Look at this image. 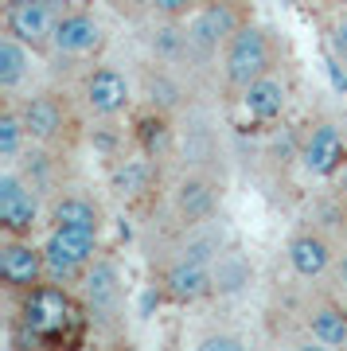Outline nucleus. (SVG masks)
I'll use <instances>...</instances> for the list:
<instances>
[{
    "mask_svg": "<svg viewBox=\"0 0 347 351\" xmlns=\"http://www.w3.org/2000/svg\"><path fill=\"white\" fill-rule=\"evenodd\" d=\"M16 106H20V117H24L32 145L59 149V152L75 149L78 110H75V98L71 94H62V90H24L16 98Z\"/></svg>",
    "mask_w": 347,
    "mask_h": 351,
    "instance_id": "7ed1b4c3",
    "label": "nucleus"
},
{
    "mask_svg": "<svg viewBox=\"0 0 347 351\" xmlns=\"http://www.w3.org/2000/svg\"><path fill=\"white\" fill-rule=\"evenodd\" d=\"M47 223H62V226H94L101 230L106 226V207L94 191L86 188H59L47 199Z\"/></svg>",
    "mask_w": 347,
    "mask_h": 351,
    "instance_id": "a211bd4d",
    "label": "nucleus"
},
{
    "mask_svg": "<svg viewBox=\"0 0 347 351\" xmlns=\"http://www.w3.org/2000/svg\"><path fill=\"white\" fill-rule=\"evenodd\" d=\"M129 141H133V149H141L145 156H152V160L164 164L176 152V121H172V113L145 106L141 113H133Z\"/></svg>",
    "mask_w": 347,
    "mask_h": 351,
    "instance_id": "6ab92c4d",
    "label": "nucleus"
},
{
    "mask_svg": "<svg viewBox=\"0 0 347 351\" xmlns=\"http://www.w3.org/2000/svg\"><path fill=\"white\" fill-rule=\"evenodd\" d=\"M250 0H203L195 12L187 16V32H191V47H195L199 63H219L223 47L235 39L242 24H250Z\"/></svg>",
    "mask_w": 347,
    "mask_h": 351,
    "instance_id": "423d86ee",
    "label": "nucleus"
},
{
    "mask_svg": "<svg viewBox=\"0 0 347 351\" xmlns=\"http://www.w3.org/2000/svg\"><path fill=\"white\" fill-rule=\"evenodd\" d=\"M82 304L90 313V328H110L113 320H121L125 313V274L113 254L101 250L94 262L86 265V274L78 281Z\"/></svg>",
    "mask_w": 347,
    "mask_h": 351,
    "instance_id": "1a4fd4ad",
    "label": "nucleus"
},
{
    "mask_svg": "<svg viewBox=\"0 0 347 351\" xmlns=\"http://www.w3.org/2000/svg\"><path fill=\"white\" fill-rule=\"evenodd\" d=\"M43 226H47V195L16 164H4L0 168V234L36 239Z\"/></svg>",
    "mask_w": 347,
    "mask_h": 351,
    "instance_id": "0eeeda50",
    "label": "nucleus"
},
{
    "mask_svg": "<svg viewBox=\"0 0 347 351\" xmlns=\"http://www.w3.org/2000/svg\"><path fill=\"white\" fill-rule=\"evenodd\" d=\"M47 281V254L43 242L27 239V234H0V285L12 297L36 289Z\"/></svg>",
    "mask_w": 347,
    "mask_h": 351,
    "instance_id": "ddd939ff",
    "label": "nucleus"
},
{
    "mask_svg": "<svg viewBox=\"0 0 347 351\" xmlns=\"http://www.w3.org/2000/svg\"><path fill=\"white\" fill-rule=\"evenodd\" d=\"M199 348L203 351H238V348H246V339L235 336V332H211V336L199 339Z\"/></svg>",
    "mask_w": 347,
    "mask_h": 351,
    "instance_id": "cd10ccee",
    "label": "nucleus"
},
{
    "mask_svg": "<svg viewBox=\"0 0 347 351\" xmlns=\"http://www.w3.org/2000/svg\"><path fill=\"white\" fill-rule=\"evenodd\" d=\"M335 246L332 239L324 234L320 226H304V230H293L285 242V262L293 269V277L300 281H320L335 269Z\"/></svg>",
    "mask_w": 347,
    "mask_h": 351,
    "instance_id": "dca6fc26",
    "label": "nucleus"
},
{
    "mask_svg": "<svg viewBox=\"0 0 347 351\" xmlns=\"http://www.w3.org/2000/svg\"><path fill=\"white\" fill-rule=\"evenodd\" d=\"M156 289H160L164 301L172 304H199L207 297H215V265L168 254L160 262V269H156Z\"/></svg>",
    "mask_w": 347,
    "mask_h": 351,
    "instance_id": "4468645a",
    "label": "nucleus"
},
{
    "mask_svg": "<svg viewBox=\"0 0 347 351\" xmlns=\"http://www.w3.org/2000/svg\"><path fill=\"white\" fill-rule=\"evenodd\" d=\"M211 265H215V293H219V297L242 293V289L254 281V265H250L246 258L235 250V246H230V250H223Z\"/></svg>",
    "mask_w": 347,
    "mask_h": 351,
    "instance_id": "393cba45",
    "label": "nucleus"
},
{
    "mask_svg": "<svg viewBox=\"0 0 347 351\" xmlns=\"http://www.w3.org/2000/svg\"><path fill=\"white\" fill-rule=\"evenodd\" d=\"M67 8H71V0H4L0 24H4L8 36H16L39 55H47L55 27H59Z\"/></svg>",
    "mask_w": 347,
    "mask_h": 351,
    "instance_id": "9d476101",
    "label": "nucleus"
},
{
    "mask_svg": "<svg viewBox=\"0 0 347 351\" xmlns=\"http://www.w3.org/2000/svg\"><path fill=\"white\" fill-rule=\"evenodd\" d=\"M332 191L339 195V199H347V164L335 172V180H332Z\"/></svg>",
    "mask_w": 347,
    "mask_h": 351,
    "instance_id": "7c9ffc66",
    "label": "nucleus"
},
{
    "mask_svg": "<svg viewBox=\"0 0 347 351\" xmlns=\"http://www.w3.org/2000/svg\"><path fill=\"white\" fill-rule=\"evenodd\" d=\"M136 90H141V101L152 106V110H164V113H180L187 101V90H184V78L176 66H164V63H149L136 78Z\"/></svg>",
    "mask_w": 347,
    "mask_h": 351,
    "instance_id": "412c9836",
    "label": "nucleus"
},
{
    "mask_svg": "<svg viewBox=\"0 0 347 351\" xmlns=\"http://www.w3.org/2000/svg\"><path fill=\"white\" fill-rule=\"evenodd\" d=\"M149 55H152V63L176 66V71H184V66L199 63V59H195V47H191L187 20H152Z\"/></svg>",
    "mask_w": 347,
    "mask_h": 351,
    "instance_id": "aec40b11",
    "label": "nucleus"
},
{
    "mask_svg": "<svg viewBox=\"0 0 347 351\" xmlns=\"http://www.w3.org/2000/svg\"><path fill=\"white\" fill-rule=\"evenodd\" d=\"M328 4H332V8H347V0H328Z\"/></svg>",
    "mask_w": 347,
    "mask_h": 351,
    "instance_id": "2f4dec72",
    "label": "nucleus"
},
{
    "mask_svg": "<svg viewBox=\"0 0 347 351\" xmlns=\"http://www.w3.org/2000/svg\"><path fill=\"white\" fill-rule=\"evenodd\" d=\"M27 145H32V137H27V125L20 117V106H16V98H4V106H0V168L20 164Z\"/></svg>",
    "mask_w": 347,
    "mask_h": 351,
    "instance_id": "b1692460",
    "label": "nucleus"
},
{
    "mask_svg": "<svg viewBox=\"0 0 347 351\" xmlns=\"http://www.w3.org/2000/svg\"><path fill=\"white\" fill-rule=\"evenodd\" d=\"M39 242H43V254H47V281H62V285L75 289L86 274V265L101 254V230H94V226L47 223Z\"/></svg>",
    "mask_w": 347,
    "mask_h": 351,
    "instance_id": "39448f33",
    "label": "nucleus"
},
{
    "mask_svg": "<svg viewBox=\"0 0 347 351\" xmlns=\"http://www.w3.org/2000/svg\"><path fill=\"white\" fill-rule=\"evenodd\" d=\"M219 207H223V180H219L211 168H203V164L184 168V172L168 184V211H172V219L180 223V230L215 219Z\"/></svg>",
    "mask_w": 347,
    "mask_h": 351,
    "instance_id": "6e6552de",
    "label": "nucleus"
},
{
    "mask_svg": "<svg viewBox=\"0 0 347 351\" xmlns=\"http://www.w3.org/2000/svg\"><path fill=\"white\" fill-rule=\"evenodd\" d=\"M324 39H328V51L339 66H347V8H335V16L324 27Z\"/></svg>",
    "mask_w": 347,
    "mask_h": 351,
    "instance_id": "a878e982",
    "label": "nucleus"
},
{
    "mask_svg": "<svg viewBox=\"0 0 347 351\" xmlns=\"http://www.w3.org/2000/svg\"><path fill=\"white\" fill-rule=\"evenodd\" d=\"M90 328V313L82 304V293L62 281H39L16 297L12 316V348L32 343V348H75L82 343Z\"/></svg>",
    "mask_w": 347,
    "mask_h": 351,
    "instance_id": "f257e3e1",
    "label": "nucleus"
},
{
    "mask_svg": "<svg viewBox=\"0 0 347 351\" xmlns=\"http://www.w3.org/2000/svg\"><path fill=\"white\" fill-rule=\"evenodd\" d=\"M113 8L129 20H136V16H152V0H113Z\"/></svg>",
    "mask_w": 347,
    "mask_h": 351,
    "instance_id": "c85d7f7f",
    "label": "nucleus"
},
{
    "mask_svg": "<svg viewBox=\"0 0 347 351\" xmlns=\"http://www.w3.org/2000/svg\"><path fill=\"white\" fill-rule=\"evenodd\" d=\"M335 281H339V289H344V297H347V246H344V254L335 258Z\"/></svg>",
    "mask_w": 347,
    "mask_h": 351,
    "instance_id": "c756f323",
    "label": "nucleus"
},
{
    "mask_svg": "<svg viewBox=\"0 0 347 351\" xmlns=\"http://www.w3.org/2000/svg\"><path fill=\"white\" fill-rule=\"evenodd\" d=\"M273 66H281V43L277 32L261 20H250L235 32V39L219 55V78H223L226 94H242L250 82H258L261 75H270Z\"/></svg>",
    "mask_w": 347,
    "mask_h": 351,
    "instance_id": "f03ea898",
    "label": "nucleus"
},
{
    "mask_svg": "<svg viewBox=\"0 0 347 351\" xmlns=\"http://www.w3.org/2000/svg\"><path fill=\"white\" fill-rule=\"evenodd\" d=\"M36 55L27 43H20L16 36H0V98H20L32 82V71H36Z\"/></svg>",
    "mask_w": 347,
    "mask_h": 351,
    "instance_id": "4be33fe9",
    "label": "nucleus"
},
{
    "mask_svg": "<svg viewBox=\"0 0 347 351\" xmlns=\"http://www.w3.org/2000/svg\"><path fill=\"white\" fill-rule=\"evenodd\" d=\"M106 47V24L94 8H82V4H71L62 12L59 27H55V39H51V51L62 63H82V59H94L98 51Z\"/></svg>",
    "mask_w": 347,
    "mask_h": 351,
    "instance_id": "f8f14e48",
    "label": "nucleus"
},
{
    "mask_svg": "<svg viewBox=\"0 0 347 351\" xmlns=\"http://www.w3.org/2000/svg\"><path fill=\"white\" fill-rule=\"evenodd\" d=\"M136 98H141V90H136L133 75L106 59L86 66L78 78V106L90 121H117L125 113H133Z\"/></svg>",
    "mask_w": 347,
    "mask_h": 351,
    "instance_id": "20e7f679",
    "label": "nucleus"
},
{
    "mask_svg": "<svg viewBox=\"0 0 347 351\" xmlns=\"http://www.w3.org/2000/svg\"><path fill=\"white\" fill-rule=\"evenodd\" d=\"M289 101H293V82L281 66H273L270 75H261L258 82H250L242 94H238V106L246 113L254 125H273V121H281L289 110Z\"/></svg>",
    "mask_w": 347,
    "mask_h": 351,
    "instance_id": "f3484780",
    "label": "nucleus"
},
{
    "mask_svg": "<svg viewBox=\"0 0 347 351\" xmlns=\"http://www.w3.org/2000/svg\"><path fill=\"white\" fill-rule=\"evenodd\" d=\"M304 332L320 348H347V304L339 301H316L304 313Z\"/></svg>",
    "mask_w": 347,
    "mask_h": 351,
    "instance_id": "5701e85b",
    "label": "nucleus"
},
{
    "mask_svg": "<svg viewBox=\"0 0 347 351\" xmlns=\"http://www.w3.org/2000/svg\"><path fill=\"white\" fill-rule=\"evenodd\" d=\"M297 160L312 180H335L347 164V125L339 117H316L297 145Z\"/></svg>",
    "mask_w": 347,
    "mask_h": 351,
    "instance_id": "9b49d317",
    "label": "nucleus"
},
{
    "mask_svg": "<svg viewBox=\"0 0 347 351\" xmlns=\"http://www.w3.org/2000/svg\"><path fill=\"white\" fill-rule=\"evenodd\" d=\"M203 0H152V20H187Z\"/></svg>",
    "mask_w": 347,
    "mask_h": 351,
    "instance_id": "bb28decb",
    "label": "nucleus"
},
{
    "mask_svg": "<svg viewBox=\"0 0 347 351\" xmlns=\"http://www.w3.org/2000/svg\"><path fill=\"white\" fill-rule=\"evenodd\" d=\"M156 188H160V160L145 156L141 149L117 156V160L106 168V191H110L117 203H125V207H136V203L152 199Z\"/></svg>",
    "mask_w": 347,
    "mask_h": 351,
    "instance_id": "2eb2a0df",
    "label": "nucleus"
}]
</instances>
